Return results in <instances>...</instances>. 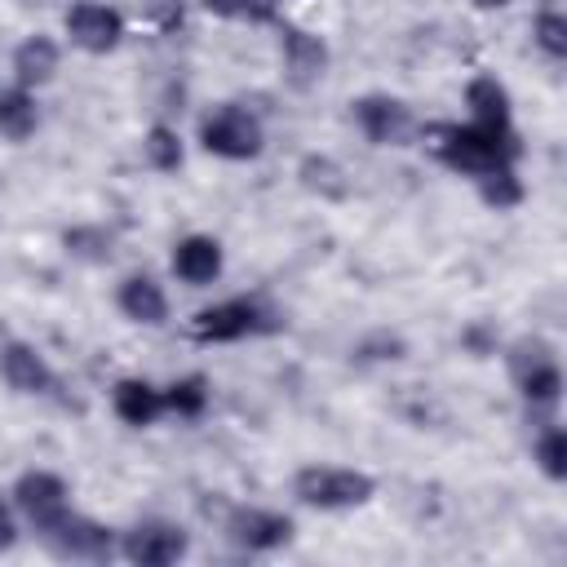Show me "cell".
<instances>
[{
    "label": "cell",
    "mask_w": 567,
    "mask_h": 567,
    "mask_svg": "<svg viewBox=\"0 0 567 567\" xmlns=\"http://www.w3.org/2000/svg\"><path fill=\"white\" fill-rule=\"evenodd\" d=\"M439 159L456 173H487V168H501V164H514L518 159V137L509 128H487V124H447L439 128V142H434Z\"/></svg>",
    "instance_id": "1"
},
{
    "label": "cell",
    "mask_w": 567,
    "mask_h": 567,
    "mask_svg": "<svg viewBox=\"0 0 567 567\" xmlns=\"http://www.w3.org/2000/svg\"><path fill=\"white\" fill-rule=\"evenodd\" d=\"M292 492H297L301 505H315V509H350V505L372 501L377 483H372V474H363V470L306 465V470L292 478Z\"/></svg>",
    "instance_id": "2"
},
{
    "label": "cell",
    "mask_w": 567,
    "mask_h": 567,
    "mask_svg": "<svg viewBox=\"0 0 567 567\" xmlns=\"http://www.w3.org/2000/svg\"><path fill=\"white\" fill-rule=\"evenodd\" d=\"M199 142L208 155H221V159H252L261 155V120L248 115L244 106H217L204 124H199Z\"/></svg>",
    "instance_id": "3"
},
{
    "label": "cell",
    "mask_w": 567,
    "mask_h": 567,
    "mask_svg": "<svg viewBox=\"0 0 567 567\" xmlns=\"http://www.w3.org/2000/svg\"><path fill=\"white\" fill-rule=\"evenodd\" d=\"M354 120H359L363 137L377 142V146H408L412 133H416L412 111H408L399 97H385V93L359 97V102H354Z\"/></svg>",
    "instance_id": "4"
},
{
    "label": "cell",
    "mask_w": 567,
    "mask_h": 567,
    "mask_svg": "<svg viewBox=\"0 0 567 567\" xmlns=\"http://www.w3.org/2000/svg\"><path fill=\"white\" fill-rule=\"evenodd\" d=\"M13 501H18V509L35 523V532H49V527H58L71 509H66V483L58 478V474H49V470H31V474H22L18 483H13Z\"/></svg>",
    "instance_id": "5"
},
{
    "label": "cell",
    "mask_w": 567,
    "mask_h": 567,
    "mask_svg": "<svg viewBox=\"0 0 567 567\" xmlns=\"http://www.w3.org/2000/svg\"><path fill=\"white\" fill-rule=\"evenodd\" d=\"M186 549H190V540H186V532L173 527V523H137V527L124 532V540H120V554H124L128 563H137V567H168V563H177Z\"/></svg>",
    "instance_id": "6"
},
{
    "label": "cell",
    "mask_w": 567,
    "mask_h": 567,
    "mask_svg": "<svg viewBox=\"0 0 567 567\" xmlns=\"http://www.w3.org/2000/svg\"><path fill=\"white\" fill-rule=\"evenodd\" d=\"M66 35L84 53H111L124 35V18L106 4H97V0H80V4L66 9Z\"/></svg>",
    "instance_id": "7"
},
{
    "label": "cell",
    "mask_w": 567,
    "mask_h": 567,
    "mask_svg": "<svg viewBox=\"0 0 567 567\" xmlns=\"http://www.w3.org/2000/svg\"><path fill=\"white\" fill-rule=\"evenodd\" d=\"M44 540L53 545V554H62V558H84V563H106V558L115 554L111 532H106L102 523L75 518V514H66L58 527H49Z\"/></svg>",
    "instance_id": "8"
},
{
    "label": "cell",
    "mask_w": 567,
    "mask_h": 567,
    "mask_svg": "<svg viewBox=\"0 0 567 567\" xmlns=\"http://www.w3.org/2000/svg\"><path fill=\"white\" fill-rule=\"evenodd\" d=\"M226 536H230L239 549H248V554H266V549H279V545L292 536V523H288L284 514L244 505V509H235V514L226 518Z\"/></svg>",
    "instance_id": "9"
},
{
    "label": "cell",
    "mask_w": 567,
    "mask_h": 567,
    "mask_svg": "<svg viewBox=\"0 0 567 567\" xmlns=\"http://www.w3.org/2000/svg\"><path fill=\"white\" fill-rule=\"evenodd\" d=\"M514 377H518V390H523L527 403H554L558 390H563V372H558L554 354H549L540 341L518 346V354H514Z\"/></svg>",
    "instance_id": "10"
},
{
    "label": "cell",
    "mask_w": 567,
    "mask_h": 567,
    "mask_svg": "<svg viewBox=\"0 0 567 567\" xmlns=\"http://www.w3.org/2000/svg\"><path fill=\"white\" fill-rule=\"evenodd\" d=\"M195 341H239L248 332H257V306L252 301H221L195 315L190 323Z\"/></svg>",
    "instance_id": "11"
},
{
    "label": "cell",
    "mask_w": 567,
    "mask_h": 567,
    "mask_svg": "<svg viewBox=\"0 0 567 567\" xmlns=\"http://www.w3.org/2000/svg\"><path fill=\"white\" fill-rule=\"evenodd\" d=\"M284 66H288V80L297 89H310L328 66V44L301 27H288L284 31Z\"/></svg>",
    "instance_id": "12"
},
{
    "label": "cell",
    "mask_w": 567,
    "mask_h": 567,
    "mask_svg": "<svg viewBox=\"0 0 567 567\" xmlns=\"http://www.w3.org/2000/svg\"><path fill=\"white\" fill-rule=\"evenodd\" d=\"M0 377L9 381V390L18 394H44L53 385V372L49 363L35 354V346H22V341H9L0 350Z\"/></svg>",
    "instance_id": "13"
},
{
    "label": "cell",
    "mask_w": 567,
    "mask_h": 567,
    "mask_svg": "<svg viewBox=\"0 0 567 567\" xmlns=\"http://www.w3.org/2000/svg\"><path fill=\"white\" fill-rule=\"evenodd\" d=\"M173 275L186 279V284H213L221 275V244L208 239V235H186L177 248H173Z\"/></svg>",
    "instance_id": "14"
},
{
    "label": "cell",
    "mask_w": 567,
    "mask_h": 567,
    "mask_svg": "<svg viewBox=\"0 0 567 567\" xmlns=\"http://www.w3.org/2000/svg\"><path fill=\"white\" fill-rule=\"evenodd\" d=\"M120 310L133 319V323H164L168 319V297L164 288L151 279V275H133L120 284Z\"/></svg>",
    "instance_id": "15"
},
{
    "label": "cell",
    "mask_w": 567,
    "mask_h": 567,
    "mask_svg": "<svg viewBox=\"0 0 567 567\" xmlns=\"http://www.w3.org/2000/svg\"><path fill=\"white\" fill-rule=\"evenodd\" d=\"M465 106L474 115V124H487V128H509V93L496 75H474L465 84Z\"/></svg>",
    "instance_id": "16"
},
{
    "label": "cell",
    "mask_w": 567,
    "mask_h": 567,
    "mask_svg": "<svg viewBox=\"0 0 567 567\" xmlns=\"http://www.w3.org/2000/svg\"><path fill=\"white\" fill-rule=\"evenodd\" d=\"M111 403H115V416H120L124 425H151V421L164 412V390H155L151 381L128 377V381L115 385Z\"/></svg>",
    "instance_id": "17"
},
{
    "label": "cell",
    "mask_w": 567,
    "mask_h": 567,
    "mask_svg": "<svg viewBox=\"0 0 567 567\" xmlns=\"http://www.w3.org/2000/svg\"><path fill=\"white\" fill-rule=\"evenodd\" d=\"M58 71V44L49 35H27L18 49H13V75L22 89L31 84H49Z\"/></svg>",
    "instance_id": "18"
},
{
    "label": "cell",
    "mask_w": 567,
    "mask_h": 567,
    "mask_svg": "<svg viewBox=\"0 0 567 567\" xmlns=\"http://www.w3.org/2000/svg\"><path fill=\"white\" fill-rule=\"evenodd\" d=\"M35 133V97L27 89H4L0 93V137L27 142Z\"/></svg>",
    "instance_id": "19"
},
{
    "label": "cell",
    "mask_w": 567,
    "mask_h": 567,
    "mask_svg": "<svg viewBox=\"0 0 567 567\" xmlns=\"http://www.w3.org/2000/svg\"><path fill=\"white\" fill-rule=\"evenodd\" d=\"M478 195H483L492 208H514V204L523 199V182L514 177V164H501V168L478 173Z\"/></svg>",
    "instance_id": "20"
},
{
    "label": "cell",
    "mask_w": 567,
    "mask_h": 567,
    "mask_svg": "<svg viewBox=\"0 0 567 567\" xmlns=\"http://www.w3.org/2000/svg\"><path fill=\"white\" fill-rule=\"evenodd\" d=\"M142 151H146V164L159 168V173H177V168H182V137H177L168 124H155V128L146 133Z\"/></svg>",
    "instance_id": "21"
},
{
    "label": "cell",
    "mask_w": 567,
    "mask_h": 567,
    "mask_svg": "<svg viewBox=\"0 0 567 567\" xmlns=\"http://www.w3.org/2000/svg\"><path fill=\"white\" fill-rule=\"evenodd\" d=\"M164 408H173L177 416H199L208 408V381L204 377H182L164 390Z\"/></svg>",
    "instance_id": "22"
},
{
    "label": "cell",
    "mask_w": 567,
    "mask_h": 567,
    "mask_svg": "<svg viewBox=\"0 0 567 567\" xmlns=\"http://www.w3.org/2000/svg\"><path fill=\"white\" fill-rule=\"evenodd\" d=\"M204 9L217 18H239V22H270L279 13V0H204Z\"/></svg>",
    "instance_id": "23"
},
{
    "label": "cell",
    "mask_w": 567,
    "mask_h": 567,
    "mask_svg": "<svg viewBox=\"0 0 567 567\" xmlns=\"http://www.w3.org/2000/svg\"><path fill=\"white\" fill-rule=\"evenodd\" d=\"M301 182L310 186V190H319V195H346V182H341V168L332 164V159H323V155H310V159H301Z\"/></svg>",
    "instance_id": "24"
},
{
    "label": "cell",
    "mask_w": 567,
    "mask_h": 567,
    "mask_svg": "<svg viewBox=\"0 0 567 567\" xmlns=\"http://www.w3.org/2000/svg\"><path fill=\"white\" fill-rule=\"evenodd\" d=\"M536 461L549 478H563L567 474V434L558 425H549L540 439H536Z\"/></svg>",
    "instance_id": "25"
},
{
    "label": "cell",
    "mask_w": 567,
    "mask_h": 567,
    "mask_svg": "<svg viewBox=\"0 0 567 567\" xmlns=\"http://www.w3.org/2000/svg\"><path fill=\"white\" fill-rule=\"evenodd\" d=\"M536 44H540L549 58H567V18L554 13V9H545V13L536 18Z\"/></svg>",
    "instance_id": "26"
},
{
    "label": "cell",
    "mask_w": 567,
    "mask_h": 567,
    "mask_svg": "<svg viewBox=\"0 0 567 567\" xmlns=\"http://www.w3.org/2000/svg\"><path fill=\"white\" fill-rule=\"evenodd\" d=\"M66 248L75 252V257H89V261H106L111 257V235H102V230H66Z\"/></svg>",
    "instance_id": "27"
},
{
    "label": "cell",
    "mask_w": 567,
    "mask_h": 567,
    "mask_svg": "<svg viewBox=\"0 0 567 567\" xmlns=\"http://www.w3.org/2000/svg\"><path fill=\"white\" fill-rule=\"evenodd\" d=\"M9 545H13V518H9V509L0 501V549H9Z\"/></svg>",
    "instance_id": "28"
},
{
    "label": "cell",
    "mask_w": 567,
    "mask_h": 567,
    "mask_svg": "<svg viewBox=\"0 0 567 567\" xmlns=\"http://www.w3.org/2000/svg\"><path fill=\"white\" fill-rule=\"evenodd\" d=\"M465 346H474L478 354H487V328H470L465 332Z\"/></svg>",
    "instance_id": "29"
},
{
    "label": "cell",
    "mask_w": 567,
    "mask_h": 567,
    "mask_svg": "<svg viewBox=\"0 0 567 567\" xmlns=\"http://www.w3.org/2000/svg\"><path fill=\"white\" fill-rule=\"evenodd\" d=\"M478 4H483V9H496V4H505V0H478Z\"/></svg>",
    "instance_id": "30"
}]
</instances>
